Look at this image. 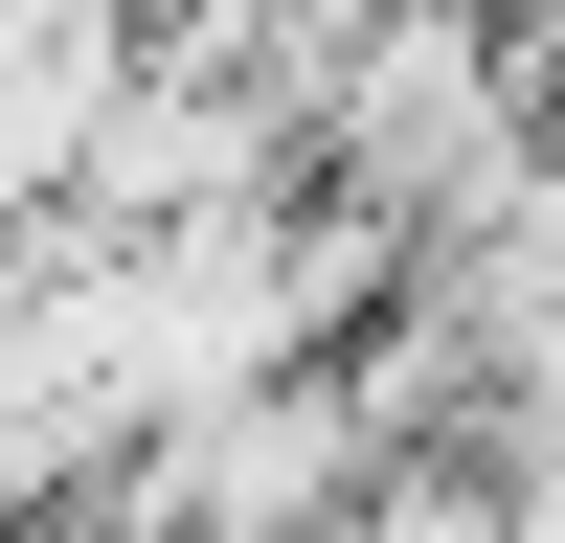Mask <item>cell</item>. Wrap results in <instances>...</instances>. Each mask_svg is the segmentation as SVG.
Here are the masks:
<instances>
[{"label":"cell","mask_w":565,"mask_h":543,"mask_svg":"<svg viewBox=\"0 0 565 543\" xmlns=\"http://www.w3.org/2000/svg\"><path fill=\"white\" fill-rule=\"evenodd\" d=\"M543 159V45L498 0H362L317 45V114H295V181L385 249H452L498 181Z\"/></svg>","instance_id":"cell-1"}]
</instances>
